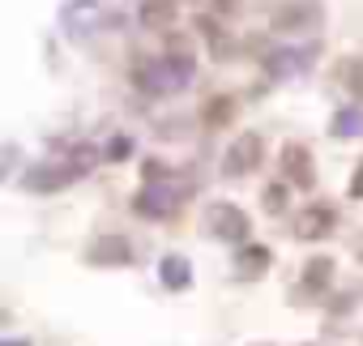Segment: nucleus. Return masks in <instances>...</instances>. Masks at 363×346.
<instances>
[{
  "label": "nucleus",
  "instance_id": "1",
  "mask_svg": "<svg viewBox=\"0 0 363 346\" xmlns=\"http://www.w3.org/2000/svg\"><path fill=\"white\" fill-rule=\"evenodd\" d=\"M94 162H99V150H94V145H73L69 154L39 162L30 176H26V189H35V193H56V189H65V184L90 176Z\"/></svg>",
  "mask_w": 363,
  "mask_h": 346
},
{
  "label": "nucleus",
  "instance_id": "2",
  "mask_svg": "<svg viewBox=\"0 0 363 346\" xmlns=\"http://www.w3.org/2000/svg\"><path fill=\"white\" fill-rule=\"evenodd\" d=\"M193 73H197V60H193V56H184V52H175V56L145 60V65L133 73V82H137V90H141V94L162 99V94H179V90L193 82Z\"/></svg>",
  "mask_w": 363,
  "mask_h": 346
},
{
  "label": "nucleus",
  "instance_id": "3",
  "mask_svg": "<svg viewBox=\"0 0 363 346\" xmlns=\"http://www.w3.org/2000/svg\"><path fill=\"white\" fill-rule=\"evenodd\" d=\"M189 193H193L189 176H171V180L145 184V189L133 197V210H137L141 218H167V214H175L179 206L189 201Z\"/></svg>",
  "mask_w": 363,
  "mask_h": 346
},
{
  "label": "nucleus",
  "instance_id": "4",
  "mask_svg": "<svg viewBox=\"0 0 363 346\" xmlns=\"http://www.w3.org/2000/svg\"><path fill=\"white\" fill-rule=\"evenodd\" d=\"M206 223H210V231H214L218 240H227V244H244L248 231H252L248 214H244L240 206H227V201H214V206L206 210Z\"/></svg>",
  "mask_w": 363,
  "mask_h": 346
},
{
  "label": "nucleus",
  "instance_id": "5",
  "mask_svg": "<svg viewBox=\"0 0 363 346\" xmlns=\"http://www.w3.org/2000/svg\"><path fill=\"white\" fill-rule=\"evenodd\" d=\"M269 26L278 35H295V30H316L320 26V0H291V5L274 9Z\"/></svg>",
  "mask_w": 363,
  "mask_h": 346
},
{
  "label": "nucleus",
  "instance_id": "6",
  "mask_svg": "<svg viewBox=\"0 0 363 346\" xmlns=\"http://www.w3.org/2000/svg\"><path fill=\"white\" fill-rule=\"evenodd\" d=\"M261 154H265L261 137H257V133H240V141H231V150H227V158H223V176H227V180L248 176V171H257Z\"/></svg>",
  "mask_w": 363,
  "mask_h": 346
},
{
  "label": "nucleus",
  "instance_id": "7",
  "mask_svg": "<svg viewBox=\"0 0 363 346\" xmlns=\"http://www.w3.org/2000/svg\"><path fill=\"white\" fill-rule=\"evenodd\" d=\"M308 52L303 48H274L269 56H265V73L274 77V82H291V77H299V73H308Z\"/></svg>",
  "mask_w": 363,
  "mask_h": 346
},
{
  "label": "nucleus",
  "instance_id": "8",
  "mask_svg": "<svg viewBox=\"0 0 363 346\" xmlns=\"http://www.w3.org/2000/svg\"><path fill=\"white\" fill-rule=\"evenodd\" d=\"M282 171H286V180H291V184H299V189H312V180H316V167H312V154H308V145H299V141L282 145Z\"/></svg>",
  "mask_w": 363,
  "mask_h": 346
},
{
  "label": "nucleus",
  "instance_id": "9",
  "mask_svg": "<svg viewBox=\"0 0 363 346\" xmlns=\"http://www.w3.org/2000/svg\"><path fill=\"white\" fill-rule=\"evenodd\" d=\"M133 261V244L124 240V235H103V240H94L90 244V265H128Z\"/></svg>",
  "mask_w": 363,
  "mask_h": 346
},
{
  "label": "nucleus",
  "instance_id": "10",
  "mask_svg": "<svg viewBox=\"0 0 363 346\" xmlns=\"http://www.w3.org/2000/svg\"><path fill=\"white\" fill-rule=\"evenodd\" d=\"M329 231H333V210L329 206H308L299 214V223H295V235L299 240H325Z\"/></svg>",
  "mask_w": 363,
  "mask_h": 346
},
{
  "label": "nucleus",
  "instance_id": "11",
  "mask_svg": "<svg viewBox=\"0 0 363 346\" xmlns=\"http://www.w3.org/2000/svg\"><path fill=\"white\" fill-rule=\"evenodd\" d=\"M158 278H162V286H167V291H189V286H193V269H189V261H184V257H162Z\"/></svg>",
  "mask_w": 363,
  "mask_h": 346
},
{
  "label": "nucleus",
  "instance_id": "12",
  "mask_svg": "<svg viewBox=\"0 0 363 346\" xmlns=\"http://www.w3.org/2000/svg\"><path fill=\"white\" fill-rule=\"evenodd\" d=\"M137 22L150 26V30H162L175 22V0H145V5L137 9Z\"/></svg>",
  "mask_w": 363,
  "mask_h": 346
},
{
  "label": "nucleus",
  "instance_id": "13",
  "mask_svg": "<svg viewBox=\"0 0 363 346\" xmlns=\"http://www.w3.org/2000/svg\"><path fill=\"white\" fill-rule=\"evenodd\" d=\"M235 265H240V274H244V278H257V274L269 265V248H265V244H248V248L240 252V261H235Z\"/></svg>",
  "mask_w": 363,
  "mask_h": 346
},
{
  "label": "nucleus",
  "instance_id": "14",
  "mask_svg": "<svg viewBox=\"0 0 363 346\" xmlns=\"http://www.w3.org/2000/svg\"><path fill=\"white\" fill-rule=\"evenodd\" d=\"M333 137H359L363 133V107H342L337 116H333V128H329Z\"/></svg>",
  "mask_w": 363,
  "mask_h": 346
},
{
  "label": "nucleus",
  "instance_id": "15",
  "mask_svg": "<svg viewBox=\"0 0 363 346\" xmlns=\"http://www.w3.org/2000/svg\"><path fill=\"white\" fill-rule=\"evenodd\" d=\"M201 120H206L210 128H223V124L231 120V99H227V94H218L210 107H201Z\"/></svg>",
  "mask_w": 363,
  "mask_h": 346
},
{
  "label": "nucleus",
  "instance_id": "16",
  "mask_svg": "<svg viewBox=\"0 0 363 346\" xmlns=\"http://www.w3.org/2000/svg\"><path fill=\"white\" fill-rule=\"evenodd\" d=\"M329 278H333V261H329V257L308 261V269H303V282H308V286H325Z\"/></svg>",
  "mask_w": 363,
  "mask_h": 346
},
{
  "label": "nucleus",
  "instance_id": "17",
  "mask_svg": "<svg viewBox=\"0 0 363 346\" xmlns=\"http://www.w3.org/2000/svg\"><path fill=\"white\" fill-rule=\"evenodd\" d=\"M261 206H265V214H282V210H286V189H282V184H269V189L261 193Z\"/></svg>",
  "mask_w": 363,
  "mask_h": 346
},
{
  "label": "nucleus",
  "instance_id": "18",
  "mask_svg": "<svg viewBox=\"0 0 363 346\" xmlns=\"http://www.w3.org/2000/svg\"><path fill=\"white\" fill-rule=\"evenodd\" d=\"M141 176H145V184H158V180H171V167L162 158H145L141 162Z\"/></svg>",
  "mask_w": 363,
  "mask_h": 346
},
{
  "label": "nucleus",
  "instance_id": "19",
  "mask_svg": "<svg viewBox=\"0 0 363 346\" xmlns=\"http://www.w3.org/2000/svg\"><path fill=\"white\" fill-rule=\"evenodd\" d=\"M342 77H346V86H350L354 94H363V60H346Z\"/></svg>",
  "mask_w": 363,
  "mask_h": 346
},
{
  "label": "nucleus",
  "instance_id": "20",
  "mask_svg": "<svg viewBox=\"0 0 363 346\" xmlns=\"http://www.w3.org/2000/svg\"><path fill=\"white\" fill-rule=\"evenodd\" d=\"M107 158H116V162H120V158H128V141H124V137H116V141L107 145Z\"/></svg>",
  "mask_w": 363,
  "mask_h": 346
},
{
  "label": "nucleus",
  "instance_id": "21",
  "mask_svg": "<svg viewBox=\"0 0 363 346\" xmlns=\"http://www.w3.org/2000/svg\"><path fill=\"white\" fill-rule=\"evenodd\" d=\"M350 197H354V201H363V162H359V171H354V180H350Z\"/></svg>",
  "mask_w": 363,
  "mask_h": 346
},
{
  "label": "nucleus",
  "instance_id": "22",
  "mask_svg": "<svg viewBox=\"0 0 363 346\" xmlns=\"http://www.w3.org/2000/svg\"><path fill=\"white\" fill-rule=\"evenodd\" d=\"M214 5H218V9H227V13H231V9H240V0H214Z\"/></svg>",
  "mask_w": 363,
  "mask_h": 346
},
{
  "label": "nucleus",
  "instance_id": "23",
  "mask_svg": "<svg viewBox=\"0 0 363 346\" xmlns=\"http://www.w3.org/2000/svg\"><path fill=\"white\" fill-rule=\"evenodd\" d=\"M5 346H26V342H5Z\"/></svg>",
  "mask_w": 363,
  "mask_h": 346
}]
</instances>
